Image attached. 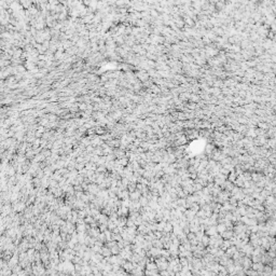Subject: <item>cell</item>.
Masks as SVG:
<instances>
[{
  "label": "cell",
  "mask_w": 276,
  "mask_h": 276,
  "mask_svg": "<svg viewBox=\"0 0 276 276\" xmlns=\"http://www.w3.org/2000/svg\"><path fill=\"white\" fill-rule=\"evenodd\" d=\"M220 235L223 239H230L231 237H233L234 232H233V230H225V231H223L222 233H220Z\"/></svg>",
  "instance_id": "obj_1"
},
{
  "label": "cell",
  "mask_w": 276,
  "mask_h": 276,
  "mask_svg": "<svg viewBox=\"0 0 276 276\" xmlns=\"http://www.w3.org/2000/svg\"><path fill=\"white\" fill-rule=\"evenodd\" d=\"M236 251H237V248H236V246H234V245H231V246L229 247V248H226V249H225V251H224V252H225V255H226V256H229L230 258H232V256H233V255H234L235 252H236Z\"/></svg>",
  "instance_id": "obj_2"
},
{
  "label": "cell",
  "mask_w": 276,
  "mask_h": 276,
  "mask_svg": "<svg viewBox=\"0 0 276 276\" xmlns=\"http://www.w3.org/2000/svg\"><path fill=\"white\" fill-rule=\"evenodd\" d=\"M200 242L202 243L204 247H207V246L209 245V236H208V235H206V234H204V235L202 236V238H201Z\"/></svg>",
  "instance_id": "obj_3"
}]
</instances>
